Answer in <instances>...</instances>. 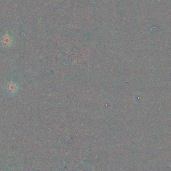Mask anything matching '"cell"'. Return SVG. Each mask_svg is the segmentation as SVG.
Listing matches in <instances>:
<instances>
[{
  "mask_svg": "<svg viewBox=\"0 0 171 171\" xmlns=\"http://www.w3.org/2000/svg\"><path fill=\"white\" fill-rule=\"evenodd\" d=\"M17 86H15L13 84H10L7 88L8 91L10 92H11V93H12V94L15 93V92L17 90Z\"/></svg>",
  "mask_w": 171,
  "mask_h": 171,
  "instance_id": "cell-1",
  "label": "cell"
}]
</instances>
